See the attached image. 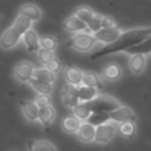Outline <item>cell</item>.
<instances>
[{"label":"cell","instance_id":"6da1fadb","mask_svg":"<svg viewBox=\"0 0 151 151\" xmlns=\"http://www.w3.org/2000/svg\"><path fill=\"white\" fill-rule=\"evenodd\" d=\"M150 35H151V27H139V28L124 31L117 41L101 47L99 51H97L96 53L91 55V59L94 60V59H98L107 54H112L117 52H125L126 50L140 44Z\"/></svg>","mask_w":151,"mask_h":151},{"label":"cell","instance_id":"7a4b0ae2","mask_svg":"<svg viewBox=\"0 0 151 151\" xmlns=\"http://www.w3.org/2000/svg\"><path fill=\"white\" fill-rule=\"evenodd\" d=\"M97 42L98 40L96 39L94 34L90 32H81V33L74 34L68 40L67 46L74 48L78 52H88L96 46Z\"/></svg>","mask_w":151,"mask_h":151},{"label":"cell","instance_id":"3957f363","mask_svg":"<svg viewBox=\"0 0 151 151\" xmlns=\"http://www.w3.org/2000/svg\"><path fill=\"white\" fill-rule=\"evenodd\" d=\"M87 105L90 106L91 111L94 112H106L110 113L112 111H114L116 109H118L120 105V103L111 97V96H106V94H99L96 99H93L92 101L87 103Z\"/></svg>","mask_w":151,"mask_h":151},{"label":"cell","instance_id":"277c9868","mask_svg":"<svg viewBox=\"0 0 151 151\" xmlns=\"http://www.w3.org/2000/svg\"><path fill=\"white\" fill-rule=\"evenodd\" d=\"M117 123L114 122H107L105 124H101L96 127V138L94 142L98 144H107L111 142L117 132Z\"/></svg>","mask_w":151,"mask_h":151},{"label":"cell","instance_id":"5b68a950","mask_svg":"<svg viewBox=\"0 0 151 151\" xmlns=\"http://www.w3.org/2000/svg\"><path fill=\"white\" fill-rule=\"evenodd\" d=\"M34 66L32 63L22 60L14 66V77L20 83H29L34 74Z\"/></svg>","mask_w":151,"mask_h":151},{"label":"cell","instance_id":"8992f818","mask_svg":"<svg viewBox=\"0 0 151 151\" xmlns=\"http://www.w3.org/2000/svg\"><path fill=\"white\" fill-rule=\"evenodd\" d=\"M22 35L13 26H11L7 29H5L0 35V47L2 50H11L20 41Z\"/></svg>","mask_w":151,"mask_h":151},{"label":"cell","instance_id":"52a82bcc","mask_svg":"<svg viewBox=\"0 0 151 151\" xmlns=\"http://www.w3.org/2000/svg\"><path fill=\"white\" fill-rule=\"evenodd\" d=\"M123 32L124 31L120 27L114 26V27H111V28H101L100 31L94 33V37L98 40V42H103L105 45H109V44H112V42L117 41Z\"/></svg>","mask_w":151,"mask_h":151},{"label":"cell","instance_id":"ba28073f","mask_svg":"<svg viewBox=\"0 0 151 151\" xmlns=\"http://www.w3.org/2000/svg\"><path fill=\"white\" fill-rule=\"evenodd\" d=\"M60 98L61 101L65 106L73 109L76 105L79 104V98H78V87L66 84L60 91Z\"/></svg>","mask_w":151,"mask_h":151},{"label":"cell","instance_id":"9c48e42d","mask_svg":"<svg viewBox=\"0 0 151 151\" xmlns=\"http://www.w3.org/2000/svg\"><path fill=\"white\" fill-rule=\"evenodd\" d=\"M136 120H137V116L127 106H119L114 111L110 112V122H114L117 124L118 123H125V122H133L134 123Z\"/></svg>","mask_w":151,"mask_h":151},{"label":"cell","instance_id":"30bf717a","mask_svg":"<svg viewBox=\"0 0 151 151\" xmlns=\"http://www.w3.org/2000/svg\"><path fill=\"white\" fill-rule=\"evenodd\" d=\"M63 27L71 33H81V32H88L87 28V24L84 22L81 19H79L77 15L72 14L71 17H68L67 19H65V21L63 22Z\"/></svg>","mask_w":151,"mask_h":151},{"label":"cell","instance_id":"8fae6325","mask_svg":"<svg viewBox=\"0 0 151 151\" xmlns=\"http://www.w3.org/2000/svg\"><path fill=\"white\" fill-rule=\"evenodd\" d=\"M21 111L25 116V118L29 122H35L39 118V110L40 107L35 104L33 100H20L19 101Z\"/></svg>","mask_w":151,"mask_h":151},{"label":"cell","instance_id":"7c38bea8","mask_svg":"<svg viewBox=\"0 0 151 151\" xmlns=\"http://www.w3.org/2000/svg\"><path fill=\"white\" fill-rule=\"evenodd\" d=\"M22 40H24V44H25V46H26L28 52H38L41 48L40 38H39L38 33L33 28H29L22 35Z\"/></svg>","mask_w":151,"mask_h":151},{"label":"cell","instance_id":"4fadbf2b","mask_svg":"<svg viewBox=\"0 0 151 151\" xmlns=\"http://www.w3.org/2000/svg\"><path fill=\"white\" fill-rule=\"evenodd\" d=\"M77 137L80 142L84 143H91L94 142L96 138V126L87 122H83L79 130L77 131Z\"/></svg>","mask_w":151,"mask_h":151},{"label":"cell","instance_id":"5bb4252c","mask_svg":"<svg viewBox=\"0 0 151 151\" xmlns=\"http://www.w3.org/2000/svg\"><path fill=\"white\" fill-rule=\"evenodd\" d=\"M83 71H80L78 67L74 66H68L64 71V77L67 84L73 85V86H80L81 80H83Z\"/></svg>","mask_w":151,"mask_h":151},{"label":"cell","instance_id":"9a60e30c","mask_svg":"<svg viewBox=\"0 0 151 151\" xmlns=\"http://www.w3.org/2000/svg\"><path fill=\"white\" fill-rule=\"evenodd\" d=\"M122 74H123V70L116 63L107 64L101 71V78H104L107 81H116L122 77Z\"/></svg>","mask_w":151,"mask_h":151},{"label":"cell","instance_id":"2e32d148","mask_svg":"<svg viewBox=\"0 0 151 151\" xmlns=\"http://www.w3.org/2000/svg\"><path fill=\"white\" fill-rule=\"evenodd\" d=\"M146 67V57L144 54H132L129 60V68L133 74H140Z\"/></svg>","mask_w":151,"mask_h":151},{"label":"cell","instance_id":"e0dca14e","mask_svg":"<svg viewBox=\"0 0 151 151\" xmlns=\"http://www.w3.org/2000/svg\"><path fill=\"white\" fill-rule=\"evenodd\" d=\"M19 14L28 18L32 22H34L41 18V9L34 4H25L20 7Z\"/></svg>","mask_w":151,"mask_h":151},{"label":"cell","instance_id":"ac0fdd59","mask_svg":"<svg viewBox=\"0 0 151 151\" xmlns=\"http://www.w3.org/2000/svg\"><path fill=\"white\" fill-rule=\"evenodd\" d=\"M99 96L98 88L86 86V85H80L78 86V98L79 103H90L93 99H96Z\"/></svg>","mask_w":151,"mask_h":151},{"label":"cell","instance_id":"d6986e66","mask_svg":"<svg viewBox=\"0 0 151 151\" xmlns=\"http://www.w3.org/2000/svg\"><path fill=\"white\" fill-rule=\"evenodd\" d=\"M55 119V110L52 105H47L45 107H40L39 110V118L38 120L40 122L41 125L44 126H50Z\"/></svg>","mask_w":151,"mask_h":151},{"label":"cell","instance_id":"ffe728a7","mask_svg":"<svg viewBox=\"0 0 151 151\" xmlns=\"http://www.w3.org/2000/svg\"><path fill=\"white\" fill-rule=\"evenodd\" d=\"M81 120H79L74 114H70L66 116L63 122H61V127L65 132L67 133H77V131L79 130L80 125H81Z\"/></svg>","mask_w":151,"mask_h":151},{"label":"cell","instance_id":"44dd1931","mask_svg":"<svg viewBox=\"0 0 151 151\" xmlns=\"http://www.w3.org/2000/svg\"><path fill=\"white\" fill-rule=\"evenodd\" d=\"M27 146H28L29 151H57L55 146L46 139L28 140Z\"/></svg>","mask_w":151,"mask_h":151},{"label":"cell","instance_id":"7402d4cb","mask_svg":"<svg viewBox=\"0 0 151 151\" xmlns=\"http://www.w3.org/2000/svg\"><path fill=\"white\" fill-rule=\"evenodd\" d=\"M81 85H86V86H91L94 88H103V83H101V78L91 71H86L83 73V80H81Z\"/></svg>","mask_w":151,"mask_h":151},{"label":"cell","instance_id":"603a6c76","mask_svg":"<svg viewBox=\"0 0 151 151\" xmlns=\"http://www.w3.org/2000/svg\"><path fill=\"white\" fill-rule=\"evenodd\" d=\"M125 53L127 54H144V55H147L151 53V35L147 37L144 41H142L140 44L129 48L125 51Z\"/></svg>","mask_w":151,"mask_h":151},{"label":"cell","instance_id":"cb8c5ba5","mask_svg":"<svg viewBox=\"0 0 151 151\" xmlns=\"http://www.w3.org/2000/svg\"><path fill=\"white\" fill-rule=\"evenodd\" d=\"M72 113L81 122H87L88 118L91 117V114L93 113L90 109V106L87 105V103H79L78 105H76L72 109Z\"/></svg>","mask_w":151,"mask_h":151},{"label":"cell","instance_id":"d4e9b609","mask_svg":"<svg viewBox=\"0 0 151 151\" xmlns=\"http://www.w3.org/2000/svg\"><path fill=\"white\" fill-rule=\"evenodd\" d=\"M33 78H35L38 80H41V81H45V83L53 84L55 81V73L51 72L48 68H46L45 66H42V67H39V68H35L34 70Z\"/></svg>","mask_w":151,"mask_h":151},{"label":"cell","instance_id":"484cf974","mask_svg":"<svg viewBox=\"0 0 151 151\" xmlns=\"http://www.w3.org/2000/svg\"><path fill=\"white\" fill-rule=\"evenodd\" d=\"M29 85L39 93V94H47L50 96L53 91V86L52 84L50 83H45V81H41V80H38L35 78H32L29 80Z\"/></svg>","mask_w":151,"mask_h":151},{"label":"cell","instance_id":"4316f807","mask_svg":"<svg viewBox=\"0 0 151 151\" xmlns=\"http://www.w3.org/2000/svg\"><path fill=\"white\" fill-rule=\"evenodd\" d=\"M21 35H24L29 28H32V21L28 19V18H26V17H24V15H18L17 17V19L14 20V22H13V25H12Z\"/></svg>","mask_w":151,"mask_h":151},{"label":"cell","instance_id":"83f0119b","mask_svg":"<svg viewBox=\"0 0 151 151\" xmlns=\"http://www.w3.org/2000/svg\"><path fill=\"white\" fill-rule=\"evenodd\" d=\"M117 131L120 136L124 138H132L136 133V125L133 122H125V123H119Z\"/></svg>","mask_w":151,"mask_h":151},{"label":"cell","instance_id":"f1b7e54d","mask_svg":"<svg viewBox=\"0 0 151 151\" xmlns=\"http://www.w3.org/2000/svg\"><path fill=\"white\" fill-rule=\"evenodd\" d=\"M107 122H110V113H106V112H94L91 114V117L87 120V123L92 124L96 127Z\"/></svg>","mask_w":151,"mask_h":151},{"label":"cell","instance_id":"f546056e","mask_svg":"<svg viewBox=\"0 0 151 151\" xmlns=\"http://www.w3.org/2000/svg\"><path fill=\"white\" fill-rule=\"evenodd\" d=\"M94 12L91 9V8H88V7H79L76 12H74V15H77L79 19H81L84 22H86V24H88L91 20H92V18L94 17Z\"/></svg>","mask_w":151,"mask_h":151},{"label":"cell","instance_id":"4dcf8cb0","mask_svg":"<svg viewBox=\"0 0 151 151\" xmlns=\"http://www.w3.org/2000/svg\"><path fill=\"white\" fill-rule=\"evenodd\" d=\"M57 45H58V39L55 37L46 35V37H42L40 39V46L42 48H45V50L54 51L57 48Z\"/></svg>","mask_w":151,"mask_h":151},{"label":"cell","instance_id":"1f68e13d","mask_svg":"<svg viewBox=\"0 0 151 151\" xmlns=\"http://www.w3.org/2000/svg\"><path fill=\"white\" fill-rule=\"evenodd\" d=\"M101 18H103L101 14H98V13L94 14V17L92 18V20L87 24V28H88V32L90 33L94 34V33H97L98 31L101 29Z\"/></svg>","mask_w":151,"mask_h":151},{"label":"cell","instance_id":"d6a6232c","mask_svg":"<svg viewBox=\"0 0 151 151\" xmlns=\"http://www.w3.org/2000/svg\"><path fill=\"white\" fill-rule=\"evenodd\" d=\"M38 59H39V61H40V64H42L44 66H46L53 58H55L54 57V53H53V51H50V50H45V48H40L38 52Z\"/></svg>","mask_w":151,"mask_h":151},{"label":"cell","instance_id":"836d02e7","mask_svg":"<svg viewBox=\"0 0 151 151\" xmlns=\"http://www.w3.org/2000/svg\"><path fill=\"white\" fill-rule=\"evenodd\" d=\"M34 101L39 107H45L47 105H51V97L47 94H39L37 96Z\"/></svg>","mask_w":151,"mask_h":151},{"label":"cell","instance_id":"e575fe53","mask_svg":"<svg viewBox=\"0 0 151 151\" xmlns=\"http://www.w3.org/2000/svg\"><path fill=\"white\" fill-rule=\"evenodd\" d=\"M46 68H48L51 72H53V73H58L60 70H61V63H60V60L59 59H57V58H53L46 66H45Z\"/></svg>","mask_w":151,"mask_h":151},{"label":"cell","instance_id":"d590c367","mask_svg":"<svg viewBox=\"0 0 151 151\" xmlns=\"http://www.w3.org/2000/svg\"><path fill=\"white\" fill-rule=\"evenodd\" d=\"M117 26L116 21L113 20V18L109 17V15H103L101 18V28H111Z\"/></svg>","mask_w":151,"mask_h":151}]
</instances>
